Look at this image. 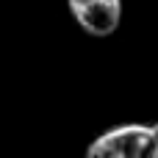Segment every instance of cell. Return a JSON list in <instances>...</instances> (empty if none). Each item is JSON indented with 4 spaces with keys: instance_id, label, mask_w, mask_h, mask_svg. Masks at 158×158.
<instances>
[{
    "instance_id": "6da1fadb",
    "label": "cell",
    "mask_w": 158,
    "mask_h": 158,
    "mask_svg": "<svg viewBox=\"0 0 158 158\" xmlns=\"http://www.w3.org/2000/svg\"><path fill=\"white\" fill-rule=\"evenodd\" d=\"M86 158H158V133L153 125H117L89 144Z\"/></svg>"
},
{
    "instance_id": "7a4b0ae2",
    "label": "cell",
    "mask_w": 158,
    "mask_h": 158,
    "mask_svg": "<svg viewBox=\"0 0 158 158\" xmlns=\"http://www.w3.org/2000/svg\"><path fill=\"white\" fill-rule=\"evenodd\" d=\"M75 22L92 36H108L119 28L122 0H67Z\"/></svg>"
},
{
    "instance_id": "3957f363",
    "label": "cell",
    "mask_w": 158,
    "mask_h": 158,
    "mask_svg": "<svg viewBox=\"0 0 158 158\" xmlns=\"http://www.w3.org/2000/svg\"><path fill=\"white\" fill-rule=\"evenodd\" d=\"M153 128H156V133H158V122H153Z\"/></svg>"
}]
</instances>
